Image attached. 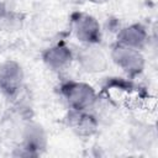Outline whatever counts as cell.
<instances>
[{
	"instance_id": "1",
	"label": "cell",
	"mask_w": 158,
	"mask_h": 158,
	"mask_svg": "<svg viewBox=\"0 0 158 158\" xmlns=\"http://www.w3.org/2000/svg\"><path fill=\"white\" fill-rule=\"evenodd\" d=\"M110 58L126 75L132 78L139 75L146 67L144 56L139 49L117 42L111 48Z\"/></svg>"
},
{
	"instance_id": "2",
	"label": "cell",
	"mask_w": 158,
	"mask_h": 158,
	"mask_svg": "<svg viewBox=\"0 0 158 158\" xmlns=\"http://www.w3.org/2000/svg\"><path fill=\"white\" fill-rule=\"evenodd\" d=\"M62 94L69 109L78 111H89L98 99L95 89L84 81H68L62 86Z\"/></svg>"
},
{
	"instance_id": "3",
	"label": "cell",
	"mask_w": 158,
	"mask_h": 158,
	"mask_svg": "<svg viewBox=\"0 0 158 158\" xmlns=\"http://www.w3.org/2000/svg\"><path fill=\"white\" fill-rule=\"evenodd\" d=\"M48 144V138L46 130L42 125L28 121L26 122L20 132V146L19 148L22 151L21 156H40Z\"/></svg>"
},
{
	"instance_id": "4",
	"label": "cell",
	"mask_w": 158,
	"mask_h": 158,
	"mask_svg": "<svg viewBox=\"0 0 158 158\" xmlns=\"http://www.w3.org/2000/svg\"><path fill=\"white\" fill-rule=\"evenodd\" d=\"M72 31L83 44H99L102 31L99 21L90 14L77 12L72 19Z\"/></svg>"
},
{
	"instance_id": "5",
	"label": "cell",
	"mask_w": 158,
	"mask_h": 158,
	"mask_svg": "<svg viewBox=\"0 0 158 158\" xmlns=\"http://www.w3.org/2000/svg\"><path fill=\"white\" fill-rule=\"evenodd\" d=\"M75 59L81 70L89 74L104 73L109 68V57L99 44H83Z\"/></svg>"
},
{
	"instance_id": "6",
	"label": "cell",
	"mask_w": 158,
	"mask_h": 158,
	"mask_svg": "<svg viewBox=\"0 0 158 158\" xmlns=\"http://www.w3.org/2000/svg\"><path fill=\"white\" fill-rule=\"evenodd\" d=\"M25 80L22 65L15 59H5L0 63V90L6 96L20 93Z\"/></svg>"
},
{
	"instance_id": "7",
	"label": "cell",
	"mask_w": 158,
	"mask_h": 158,
	"mask_svg": "<svg viewBox=\"0 0 158 158\" xmlns=\"http://www.w3.org/2000/svg\"><path fill=\"white\" fill-rule=\"evenodd\" d=\"M74 59V54L70 48L64 43H57L42 53V60L47 68L54 72H60L67 69Z\"/></svg>"
},
{
	"instance_id": "8",
	"label": "cell",
	"mask_w": 158,
	"mask_h": 158,
	"mask_svg": "<svg viewBox=\"0 0 158 158\" xmlns=\"http://www.w3.org/2000/svg\"><path fill=\"white\" fill-rule=\"evenodd\" d=\"M67 121L72 131L81 137L93 136L99 127V120L93 112L89 111H78L70 109Z\"/></svg>"
},
{
	"instance_id": "9",
	"label": "cell",
	"mask_w": 158,
	"mask_h": 158,
	"mask_svg": "<svg viewBox=\"0 0 158 158\" xmlns=\"http://www.w3.org/2000/svg\"><path fill=\"white\" fill-rule=\"evenodd\" d=\"M148 42L147 28L141 23H131L122 27L117 33V43L142 49Z\"/></svg>"
},
{
	"instance_id": "10",
	"label": "cell",
	"mask_w": 158,
	"mask_h": 158,
	"mask_svg": "<svg viewBox=\"0 0 158 158\" xmlns=\"http://www.w3.org/2000/svg\"><path fill=\"white\" fill-rule=\"evenodd\" d=\"M22 16L15 11H1L0 15V27L4 31H17L22 26Z\"/></svg>"
},
{
	"instance_id": "11",
	"label": "cell",
	"mask_w": 158,
	"mask_h": 158,
	"mask_svg": "<svg viewBox=\"0 0 158 158\" xmlns=\"http://www.w3.org/2000/svg\"><path fill=\"white\" fill-rule=\"evenodd\" d=\"M89 2H93V4H96V5H101V4H105L109 0H88Z\"/></svg>"
},
{
	"instance_id": "12",
	"label": "cell",
	"mask_w": 158,
	"mask_h": 158,
	"mask_svg": "<svg viewBox=\"0 0 158 158\" xmlns=\"http://www.w3.org/2000/svg\"><path fill=\"white\" fill-rule=\"evenodd\" d=\"M1 11H2V9H1V6H0V15H1Z\"/></svg>"
}]
</instances>
